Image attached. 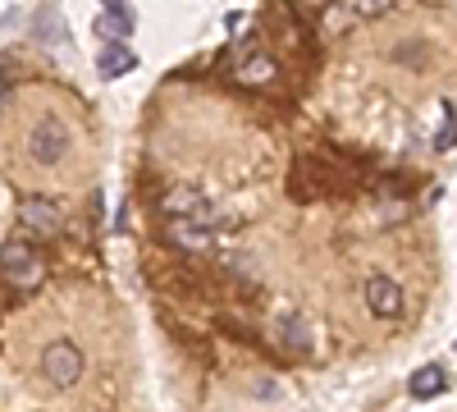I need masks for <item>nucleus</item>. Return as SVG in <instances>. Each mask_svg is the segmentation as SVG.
I'll return each mask as SVG.
<instances>
[{
    "mask_svg": "<svg viewBox=\"0 0 457 412\" xmlns=\"http://www.w3.org/2000/svg\"><path fill=\"white\" fill-rule=\"evenodd\" d=\"M366 307H370V316H385V321L403 316V289H398V280L370 275L366 280Z\"/></svg>",
    "mask_w": 457,
    "mask_h": 412,
    "instance_id": "nucleus-6",
    "label": "nucleus"
},
{
    "mask_svg": "<svg viewBox=\"0 0 457 412\" xmlns=\"http://www.w3.org/2000/svg\"><path fill=\"white\" fill-rule=\"evenodd\" d=\"M453 142H457V120H453V105H444V129H439L435 147H439V152H448Z\"/></svg>",
    "mask_w": 457,
    "mask_h": 412,
    "instance_id": "nucleus-15",
    "label": "nucleus"
},
{
    "mask_svg": "<svg viewBox=\"0 0 457 412\" xmlns=\"http://www.w3.org/2000/svg\"><path fill=\"white\" fill-rule=\"evenodd\" d=\"M279 334H284V344L293 353H312V325H307V316H284Z\"/></svg>",
    "mask_w": 457,
    "mask_h": 412,
    "instance_id": "nucleus-11",
    "label": "nucleus"
},
{
    "mask_svg": "<svg viewBox=\"0 0 457 412\" xmlns=\"http://www.w3.org/2000/svg\"><path fill=\"white\" fill-rule=\"evenodd\" d=\"M444 390H448V376H444V366H439V362L421 366V371L411 376V394H416V399H439Z\"/></svg>",
    "mask_w": 457,
    "mask_h": 412,
    "instance_id": "nucleus-10",
    "label": "nucleus"
},
{
    "mask_svg": "<svg viewBox=\"0 0 457 412\" xmlns=\"http://www.w3.org/2000/svg\"><path fill=\"white\" fill-rule=\"evenodd\" d=\"M64 152H69V129L60 120H42L28 133V156L37 165H55V161H64Z\"/></svg>",
    "mask_w": 457,
    "mask_h": 412,
    "instance_id": "nucleus-3",
    "label": "nucleus"
},
{
    "mask_svg": "<svg viewBox=\"0 0 457 412\" xmlns=\"http://www.w3.org/2000/svg\"><path fill=\"white\" fill-rule=\"evenodd\" d=\"M105 5V14H120V19H129L133 23V10H129V0H101Z\"/></svg>",
    "mask_w": 457,
    "mask_h": 412,
    "instance_id": "nucleus-16",
    "label": "nucleus"
},
{
    "mask_svg": "<svg viewBox=\"0 0 457 412\" xmlns=\"http://www.w3.org/2000/svg\"><path fill=\"white\" fill-rule=\"evenodd\" d=\"M37 37H42V42L51 46H69V32H64V19L60 14H42V28H37Z\"/></svg>",
    "mask_w": 457,
    "mask_h": 412,
    "instance_id": "nucleus-13",
    "label": "nucleus"
},
{
    "mask_svg": "<svg viewBox=\"0 0 457 412\" xmlns=\"http://www.w3.org/2000/svg\"><path fill=\"white\" fill-rule=\"evenodd\" d=\"M60 224H64L60 202H51V198H23V202H19V230L42 234V239H55Z\"/></svg>",
    "mask_w": 457,
    "mask_h": 412,
    "instance_id": "nucleus-4",
    "label": "nucleus"
},
{
    "mask_svg": "<svg viewBox=\"0 0 457 412\" xmlns=\"http://www.w3.org/2000/svg\"><path fill=\"white\" fill-rule=\"evenodd\" d=\"M137 69V55L129 51V42H110L101 55H96V73L101 79H124V73Z\"/></svg>",
    "mask_w": 457,
    "mask_h": 412,
    "instance_id": "nucleus-9",
    "label": "nucleus"
},
{
    "mask_svg": "<svg viewBox=\"0 0 457 412\" xmlns=\"http://www.w3.org/2000/svg\"><path fill=\"white\" fill-rule=\"evenodd\" d=\"M343 10L353 19H379V14H389V0H343Z\"/></svg>",
    "mask_w": 457,
    "mask_h": 412,
    "instance_id": "nucleus-14",
    "label": "nucleus"
},
{
    "mask_svg": "<svg viewBox=\"0 0 457 412\" xmlns=\"http://www.w3.org/2000/svg\"><path fill=\"white\" fill-rule=\"evenodd\" d=\"M92 28H96V37H101L105 46H110V42H124V37L133 32V23H129V19H120V14H101Z\"/></svg>",
    "mask_w": 457,
    "mask_h": 412,
    "instance_id": "nucleus-12",
    "label": "nucleus"
},
{
    "mask_svg": "<svg viewBox=\"0 0 457 412\" xmlns=\"http://www.w3.org/2000/svg\"><path fill=\"white\" fill-rule=\"evenodd\" d=\"M0 271H5V284L19 289V293H32L37 284L46 280V266H42V256H37L28 243H5V252H0Z\"/></svg>",
    "mask_w": 457,
    "mask_h": 412,
    "instance_id": "nucleus-1",
    "label": "nucleus"
},
{
    "mask_svg": "<svg viewBox=\"0 0 457 412\" xmlns=\"http://www.w3.org/2000/svg\"><path fill=\"white\" fill-rule=\"evenodd\" d=\"M42 376H46L55 390L79 385V376H83V353L73 349L69 340H55V344L42 353Z\"/></svg>",
    "mask_w": 457,
    "mask_h": 412,
    "instance_id": "nucleus-2",
    "label": "nucleus"
},
{
    "mask_svg": "<svg viewBox=\"0 0 457 412\" xmlns=\"http://www.w3.org/2000/svg\"><path fill=\"white\" fill-rule=\"evenodd\" d=\"M161 206H165V215H170V220H202V224H215V211H211V202H206L197 189H187V183L170 189Z\"/></svg>",
    "mask_w": 457,
    "mask_h": 412,
    "instance_id": "nucleus-5",
    "label": "nucleus"
},
{
    "mask_svg": "<svg viewBox=\"0 0 457 412\" xmlns=\"http://www.w3.org/2000/svg\"><path fill=\"white\" fill-rule=\"evenodd\" d=\"M234 73H238V83H265V79H275V60L265 55L256 42H247L234 55Z\"/></svg>",
    "mask_w": 457,
    "mask_h": 412,
    "instance_id": "nucleus-8",
    "label": "nucleus"
},
{
    "mask_svg": "<svg viewBox=\"0 0 457 412\" xmlns=\"http://www.w3.org/2000/svg\"><path fill=\"white\" fill-rule=\"evenodd\" d=\"M165 234L183 252H211V243H215V230H211V224H202V220H170Z\"/></svg>",
    "mask_w": 457,
    "mask_h": 412,
    "instance_id": "nucleus-7",
    "label": "nucleus"
}]
</instances>
